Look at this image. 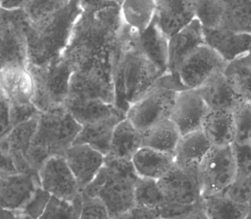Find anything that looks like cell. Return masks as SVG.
Returning <instances> with one entry per match:
<instances>
[{
  "instance_id": "cell-34",
  "label": "cell",
  "mask_w": 251,
  "mask_h": 219,
  "mask_svg": "<svg viewBox=\"0 0 251 219\" xmlns=\"http://www.w3.org/2000/svg\"><path fill=\"white\" fill-rule=\"evenodd\" d=\"M134 199L135 205L156 211L166 201L156 180L141 177L135 184Z\"/></svg>"
},
{
  "instance_id": "cell-56",
  "label": "cell",
  "mask_w": 251,
  "mask_h": 219,
  "mask_svg": "<svg viewBox=\"0 0 251 219\" xmlns=\"http://www.w3.org/2000/svg\"><path fill=\"white\" fill-rule=\"evenodd\" d=\"M0 11H1V6H0Z\"/></svg>"
},
{
  "instance_id": "cell-47",
  "label": "cell",
  "mask_w": 251,
  "mask_h": 219,
  "mask_svg": "<svg viewBox=\"0 0 251 219\" xmlns=\"http://www.w3.org/2000/svg\"><path fill=\"white\" fill-rule=\"evenodd\" d=\"M13 127L9 116V103L5 97L0 98V140L9 135Z\"/></svg>"
},
{
  "instance_id": "cell-11",
  "label": "cell",
  "mask_w": 251,
  "mask_h": 219,
  "mask_svg": "<svg viewBox=\"0 0 251 219\" xmlns=\"http://www.w3.org/2000/svg\"><path fill=\"white\" fill-rule=\"evenodd\" d=\"M228 63L206 44L194 49L184 58L176 71L186 89H198L215 74L224 72Z\"/></svg>"
},
{
  "instance_id": "cell-53",
  "label": "cell",
  "mask_w": 251,
  "mask_h": 219,
  "mask_svg": "<svg viewBox=\"0 0 251 219\" xmlns=\"http://www.w3.org/2000/svg\"><path fill=\"white\" fill-rule=\"evenodd\" d=\"M248 205V213L246 219H251V199L250 200Z\"/></svg>"
},
{
  "instance_id": "cell-49",
  "label": "cell",
  "mask_w": 251,
  "mask_h": 219,
  "mask_svg": "<svg viewBox=\"0 0 251 219\" xmlns=\"http://www.w3.org/2000/svg\"><path fill=\"white\" fill-rule=\"evenodd\" d=\"M77 1L78 5L82 12L101 9L106 5H111L116 2L113 0H77Z\"/></svg>"
},
{
  "instance_id": "cell-51",
  "label": "cell",
  "mask_w": 251,
  "mask_h": 219,
  "mask_svg": "<svg viewBox=\"0 0 251 219\" xmlns=\"http://www.w3.org/2000/svg\"><path fill=\"white\" fill-rule=\"evenodd\" d=\"M0 219H20L19 212L0 207Z\"/></svg>"
},
{
  "instance_id": "cell-17",
  "label": "cell",
  "mask_w": 251,
  "mask_h": 219,
  "mask_svg": "<svg viewBox=\"0 0 251 219\" xmlns=\"http://www.w3.org/2000/svg\"><path fill=\"white\" fill-rule=\"evenodd\" d=\"M203 36L205 44L213 49L228 63L245 55L251 43V34L222 27L203 28Z\"/></svg>"
},
{
  "instance_id": "cell-54",
  "label": "cell",
  "mask_w": 251,
  "mask_h": 219,
  "mask_svg": "<svg viewBox=\"0 0 251 219\" xmlns=\"http://www.w3.org/2000/svg\"><path fill=\"white\" fill-rule=\"evenodd\" d=\"M113 1H115L116 2H117V3L120 4L121 5V3H122L123 1L124 0H113Z\"/></svg>"
},
{
  "instance_id": "cell-14",
  "label": "cell",
  "mask_w": 251,
  "mask_h": 219,
  "mask_svg": "<svg viewBox=\"0 0 251 219\" xmlns=\"http://www.w3.org/2000/svg\"><path fill=\"white\" fill-rule=\"evenodd\" d=\"M209 110L198 89H186L178 92L170 118L184 135L201 130Z\"/></svg>"
},
{
  "instance_id": "cell-43",
  "label": "cell",
  "mask_w": 251,
  "mask_h": 219,
  "mask_svg": "<svg viewBox=\"0 0 251 219\" xmlns=\"http://www.w3.org/2000/svg\"><path fill=\"white\" fill-rule=\"evenodd\" d=\"M237 167V178H243L251 174V142L247 144H232Z\"/></svg>"
},
{
  "instance_id": "cell-22",
  "label": "cell",
  "mask_w": 251,
  "mask_h": 219,
  "mask_svg": "<svg viewBox=\"0 0 251 219\" xmlns=\"http://www.w3.org/2000/svg\"><path fill=\"white\" fill-rule=\"evenodd\" d=\"M0 85L9 105L32 101L34 84L28 67H13L0 70Z\"/></svg>"
},
{
  "instance_id": "cell-24",
  "label": "cell",
  "mask_w": 251,
  "mask_h": 219,
  "mask_svg": "<svg viewBox=\"0 0 251 219\" xmlns=\"http://www.w3.org/2000/svg\"><path fill=\"white\" fill-rule=\"evenodd\" d=\"M131 162L139 177L158 181L172 168L175 164V156L174 153L164 152L143 146Z\"/></svg>"
},
{
  "instance_id": "cell-27",
  "label": "cell",
  "mask_w": 251,
  "mask_h": 219,
  "mask_svg": "<svg viewBox=\"0 0 251 219\" xmlns=\"http://www.w3.org/2000/svg\"><path fill=\"white\" fill-rule=\"evenodd\" d=\"M137 43L141 52L163 74L168 72L169 38L153 20L143 32H139Z\"/></svg>"
},
{
  "instance_id": "cell-44",
  "label": "cell",
  "mask_w": 251,
  "mask_h": 219,
  "mask_svg": "<svg viewBox=\"0 0 251 219\" xmlns=\"http://www.w3.org/2000/svg\"><path fill=\"white\" fill-rule=\"evenodd\" d=\"M41 112L33 105L32 101L24 104H10L9 105V116L12 127L26 122L30 119L36 117Z\"/></svg>"
},
{
  "instance_id": "cell-2",
  "label": "cell",
  "mask_w": 251,
  "mask_h": 219,
  "mask_svg": "<svg viewBox=\"0 0 251 219\" xmlns=\"http://www.w3.org/2000/svg\"><path fill=\"white\" fill-rule=\"evenodd\" d=\"M138 35L124 24L112 59L115 105L125 113L164 74L140 51Z\"/></svg>"
},
{
  "instance_id": "cell-6",
  "label": "cell",
  "mask_w": 251,
  "mask_h": 219,
  "mask_svg": "<svg viewBox=\"0 0 251 219\" xmlns=\"http://www.w3.org/2000/svg\"><path fill=\"white\" fill-rule=\"evenodd\" d=\"M186 90L177 76L166 73L127 110L126 117L140 131L170 118L178 92Z\"/></svg>"
},
{
  "instance_id": "cell-36",
  "label": "cell",
  "mask_w": 251,
  "mask_h": 219,
  "mask_svg": "<svg viewBox=\"0 0 251 219\" xmlns=\"http://www.w3.org/2000/svg\"><path fill=\"white\" fill-rule=\"evenodd\" d=\"M72 0H27L24 12L31 24H38L64 9Z\"/></svg>"
},
{
  "instance_id": "cell-25",
  "label": "cell",
  "mask_w": 251,
  "mask_h": 219,
  "mask_svg": "<svg viewBox=\"0 0 251 219\" xmlns=\"http://www.w3.org/2000/svg\"><path fill=\"white\" fill-rule=\"evenodd\" d=\"M211 147L202 130L182 135L174 151L175 164L179 167L198 170Z\"/></svg>"
},
{
  "instance_id": "cell-23",
  "label": "cell",
  "mask_w": 251,
  "mask_h": 219,
  "mask_svg": "<svg viewBox=\"0 0 251 219\" xmlns=\"http://www.w3.org/2000/svg\"><path fill=\"white\" fill-rule=\"evenodd\" d=\"M142 146L141 131L126 117L113 130L110 149L105 158L131 161Z\"/></svg>"
},
{
  "instance_id": "cell-38",
  "label": "cell",
  "mask_w": 251,
  "mask_h": 219,
  "mask_svg": "<svg viewBox=\"0 0 251 219\" xmlns=\"http://www.w3.org/2000/svg\"><path fill=\"white\" fill-rule=\"evenodd\" d=\"M81 192L72 201L51 195L40 219H80L82 204Z\"/></svg>"
},
{
  "instance_id": "cell-16",
  "label": "cell",
  "mask_w": 251,
  "mask_h": 219,
  "mask_svg": "<svg viewBox=\"0 0 251 219\" xmlns=\"http://www.w3.org/2000/svg\"><path fill=\"white\" fill-rule=\"evenodd\" d=\"M155 4L152 20L168 38L196 18L193 0H155Z\"/></svg>"
},
{
  "instance_id": "cell-37",
  "label": "cell",
  "mask_w": 251,
  "mask_h": 219,
  "mask_svg": "<svg viewBox=\"0 0 251 219\" xmlns=\"http://www.w3.org/2000/svg\"><path fill=\"white\" fill-rule=\"evenodd\" d=\"M225 74L237 94L244 101L251 103V68L233 61L228 63Z\"/></svg>"
},
{
  "instance_id": "cell-45",
  "label": "cell",
  "mask_w": 251,
  "mask_h": 219,
  "mask_svg": "<svg viewBox=\"0 0 251 219\" xmlns=\"http://www.w3.org/2000/svg\"><path fill=\"white\" fill-rule=\"evenodd\" d=\"M226 193L237 203L248 204L251 199V174L246 178H236Z\"/></svg>"
},
{
  "instance_id": "cell-52",
  "label": "cell",
  "mask_w": 251,
  "mask_h": 219,
  "mask_svg": "<svg viewBox=\"0 0 251 219\" xmlns=\"http://www.w3.org/2000/svg\"><path fill=\"white\" fill-rule=\"evenodd\" d=\"M235 61L242 63V64L245 65L247 67L251 68V43L249 47V50H248L246 54L244 55L242 57L239 58V59L235 60Z\"/></svg>"
},
{
  "instance_id": "cell-46",
  "label": "cell",
  "mask_w": 251,
  "mask_h": 219,
  "mask_svg": "<svg viewBox=\"0 0 251 219\" xmlns=\"http://www.w3.org/2000/svg\"><path fill=\"white\" fill-rule=\"evenodd\" d=\"M18 173L5 139L0 140V176H9Z\"/></svg>"
},
{
  "instance_id": "cell-40",
  "label": "cell",
  "mask_w": 251,
  "mask_h": 219,
  "mask_svg": "<svg viewBox=\"0 0 251 219\" xmlns=\"http://www.w3.org/2000/svg\"><path fill=\"white\" fill-rule=\"evenodd\" d=\"M232 113L235 134L234 142L237 144L251 143V103L242 101Z\"/></svg>"
},
{
  "instance_id": "cell-12",
  "label": "cell",
  "mask_w": 251,
  "mask_h": 219,
  "mask_svg": "<svg viewBox=\"0 0 251 219\" xmlns=\"http://www.w3.org/2000/svg\"><path fill=\"white\" fill-rule=\"evenodd\" d=\"M158 185L166 201L183 205H193L202 199L198 170L185 168L174 164L160 179Z\"/></svg>"
},
{
  "instance_id": "cell-33",
  "label": "cell",
  "mask_w": 251,
  "mask_h": 219,
  "mask_svg": "<svg viewBox=\"0 0 251 219\" xmlns=\"http://www.w3.org/2000/svg\"><path fill=\"white\" fill-rule=\"evenodd\" d=\"M225 14L219 27L251 34V0H224Z\"/></svg>"
},
{
  "instance_id": "cell-15",
  "label": "cell",
  "mask_w": 251,
  "mask_h": 219,
  "mask_svg": "<svg viewBox=\"0 0 251 219\" xmlns=\"http://www.w3.org/2000/svg\"><path fill=\"white\" fill-rule=\"evenodd\" d=\"M63 156L81 190L95 178L105 162V155L86 144H73Z\"/></svg>"
},
{
  "instance_id": "cell-1",
  "label": "cell",
  "mask_w": 251,
  "mask_h": 219,
  "mask_svg": "<svg viewBox=\"0 0 251 219\" xmlns=\"http://www.w3.org/2000/svg\"><path fill=\"white\" fill-rule=\"evenodd\" d=\"M124 24L121 5L117 2L96 10L80 11L62 56L74 69L92 58L113 56Z\"/></svg>"
},
{
  "instance_id": "cell-41",
  "label": "cell",
  "mask_w": 251,
  "mask_h": 219,
  "mask_svg": "<svg viewBox=\"0 0 251 219\" xmlns=\"http://www.w3.org/2000/svg\"><path fill=\"white\" fill-rule=\"evenodd\" d=\"M50 197L48 192L39 186L25 206L19 212L20 219H40Z\"/></svg>"
},
{
  "instance_id": "cell-39",
  "label": "cell",
  "mask_w": 251,
  "mask_h": 219,
  "mask_svg": "<svg viewBox=\"0 0 251 219\" xmlns=\"http://www.w3.org/2000/svg\"><path fill=\"white\" fill-rule=\"evenodd\" d=\"M157 212L160 219H206L202 199L193 205L165 201Z\"/></svg>"
},
{
  "instance_id": "cell-9",
  "label": "cell",
  "mask_w": 251,
  "mask_h": 219,
  "mask_svg": "<svg viewBox=\"0 0 251 219\" xmlns=\"http://www.w3.org/2000/svg\"><path fill=\"white\" fill-rule=\"evenodd\" d=\"M30 21L24 9L0 11V70L28 67L27 30Z\"/></svg>"
},
{
  "instance_id": "cell-20",
  "label": "cell",
  "mask_w": 251,
  "mask_h": 219,
  "mask_svg": "<svg viewBox=\"0 0 251 219\" xmlns=\"http://www.w3.org/2000/svg\"><path fill=\"white\" fill-rule=\"evenodd\" d=\"M39 115L12 128L5 137L18 173L39 175V171L31 167L26 158L36 134Z\"/></svg>"
},
{
  "instance_id": "cell-4",
  "label": "cell",
  "mask_w": 251,
  "mask_h": 219,
  "mask_svg": "<svg viewBox=\"0 0 251 219\" xmlns=\"http://www.w3.org/2000/svg\"><path fill=\"white\" fill-rule=\"evenodd\" d=\"M138 178L131 161L105 158L100 171L83 191L102 199L110 219H122L135 205Z\"/></svg>"
},
{
  "instance_id": "cell-55",
  "label": "cell",
  "mask_w": 251,
  "mask_h": 219,
  "mask_svg": "<svg viewBox=\"0 0 251 219\" xmlns=\"http://www.w3.org/2000/svg\"><path fill=\"white\" fill-rule=\"evenodd\" d=\"M2 177L0 176V185H1V182H2Z\"/></svg>"
},
{
  "instance_id": "cell-7",
  "label": "cell",
  "mask_w": 251,
  "mask_h": 219,
  "mask_svg": "<svg viewBox=\"0 0 251 219\" xmlns=\"http://www.w3.org/2000/svg\"><path fill=\"white\" fill-rule=\"evenodd\" d=\"M34 84L32 102L40 112L63 106L74 68L63 56L43 67L28 65Z\"/></svg>"
},
{
  "instance_id": "cell-35",
  "label": "cell",
  "mask_w": 251,
  "mask_h": 219,
  "mask_svg": "<svg viewBox=\"0 0 251 219\" xmlns=\"http://www.w3.org/2000/svg\"><path fill=\"white\" fill-rule=\"evenodd\" d=\"M195 17L203 28H216L221 26L225 5L224 0H193Z\"/></svg>"
},
{
  "instance_id": "cell-3",
  "label": "cell",
  "mask_w": 251,
  "mask_h": 219,
  "mask_svg": "<svg viewBox=\"0 0 251 219\" xmlns=\"http://www.w3.org/2000/svg\"><path fill=\"white\" fill-rule=\"evenodd\" d=\"M77 0L27 30L28 65L43 67L63 55L75 19L80 13Z\"/></svg>"
},
{
  "instance_id": "cell-50",
  "label": "cell",
  "mask_w": 251,
  "mask_h": 219,
  "mask_svg": "<svg viewBox=\"0 0 251 219\" xmlns=\"http://www.w3.org/2000/svg\"><path fill=\"white\" fill-rule=\"evenodd\" d=\"M27 0H0L1 9L13 10L23 9Z\"/></svg>"
},
{
  "instance_id": "cell-10",
  "label": "cell",
  "mask_w": 251,
  "mask_h": 219,
  "mask_svg": "<svg viewBox=\"0 0 251 219\" xmlns=\"http://www.w3.org/2000/svg\"><path fill=\"white\" fill-rule=\"evenodd\" d=\"M202 198L225 192L237 178L232 145L212 146L198 169Z\"/></svg>"
},
{
  "instance_id": "cell-8",
  "label": "cell",
  "mask_w": 251,
  "mask_h": 219,
  "mask_svg": "<svg viewBox=\"0 0 251 219\" xmlns=\"http://www.w3.org/2000/svg\"><path fill=\"white\" fill-rule=\"evenodd\" d=\"M113 56L92 58L74 69L68 97L97 99L115 105Z\"/></svg>"
},
{
  "instance_id": "cell-30",
  "label": "cell",
  "mask_w": 251,
  "mask_h": 219,
  "mask_svg": "<svg viewBox=\"0 0 251 219\" xmlns=\"http://www.w3.org/2000/svg\"><path fill=\"white\" fill-rule=\"evenodd\" d=\"M181 136L177 126L171 118L163 119L142 131L144 147L164 152L174 153Z\"/></svg>"
},
{
  "instance_id": "cell-31",
  "label": "cell",
  "mask_w": 251,
  "mask_h": 219,
  "mask_svg": "<svg viewBox=\"0 0 251 219\" xmlns=\"http://www.w3.org/2000/svg\"><path fill=\"white\" fill-rule=\"evenodd\" d=\"M206 219H246L248 204L237 203L226 191L202 198Z\"/></svg>"
},
{
  "instance_id": "cell-42",
  "label": "cell",
  "mask_w": 251,
  "mask_h": 219,
  "mask_svg": "<svg viewBox=\"0 0 251 219\" xmlns=\"http://www.w3.org/2000/svg\"><path fill=\"white\" fill-rule=\"evenodd\" d=\"M80 219H110L106 205L101 198L91 196L84 191H81Z\"/></svg>"
},
{
  "instance_id": "cell-48",
  "label": "cell",
  "mask_w": 251,
  "mask_h": 219,
  "mask_svg": "<svg viewBox=\"0 0 251 219\" xmlns=\"http://www.w3.org/2000/svg\"><path fill=\"white\" fill-rule=\"evenodd\" d=\"M122 219H160L157 211L135 205Z\"/></svg>"
},
{
  "instance_id": "cell-18",
  "label": "cell",
  "mask_w": 251,
  "mask_h": 219,
  "mask_svg": "<svg viewBox=\"0 0 251 219\" xmlns=\"http://www.w3.org/2000/svg\"><path fill=\"white\" fill-rule=\"evenodd\" d=\"M39 186V175L16 173L4 177L0 185V207L20 212Z\"/></svg>"
},
{
  "instance_id": "cell-26",
  "label": "cell",
  "mask_w": 251,
  "mask_h": 219,
  "mask_svg": "<svg viewBox=\"0 0 251 219\" xmlns=\"http://www.w3.org/2000/svg\"><path fill=\"white\" fill-rule=\"evenodd\" d=\"M126 113H119L107 118L82 126L73 144H86L106 156L110 149L113 130Z\"/></svg>"
},
{
  "instance_id": "cell-19",
  "label": "cell",
  "mask_w": 251,
  "mask_h": 219,
  "mask_svg": "<svg viewBox=\"0 0 251 219\" xmlns=\"http://www.w3.org/2000/svg\"><path fill=\"white\" fill-rule=\"evenodd\" d=\"M203 26L195 18L187 27L169 38L168 72L176 76L184 58L194 49L204 44Z\"/></svg>"
},
{
  "instance_id": "cell-32",
  "label": "cell",
  "mask_w": 251,
  "mask_h": 219,
  "mask_svg": "<svg viewBox=\"0 0 251 219\" xmlns=\"http://www.w3.org/2000/svg\"><path fill=\"white\" fill-rule=\"evenodd\" d=\"M155 0H124L121 4L123 21L132 29L141 32L154 17Z\"/></svg>"
},
{
  "instance_id": "cell-13",
  "label": "cell",
  "mask_w": 251,
  "mask_h": 219,
  "mask_svg": "<svg viewBox=\"0 0 251 219\" xmlns=\"http://www.w3.org/2000/svg\"><path fill=\"white\" fill-rule=\"evenodd\" d=\"M39 178L44 190L62 199L72 201L82 191L63 155L47 158L39 170Z\"/></svg>"
},
{
  "instance_id": "cell-5",
  "label": "cell",
  "mask_w": 251,
  "mask_h": 219,
  "mask_svg": "<svg viewBox=\"0 0 251 219\" xmlns=\"http://www.w3.org/2000/svg\"><path fill=\"white\" fill-rule=\"evenodd\" d=\"M81 128V124L64 105L40 113L36 134L27 153V160L31 167L39 171L47 158L64 155Z\"/></svg>"
},
{
  "instance_id": "cell-29",
  "label": "cell",
  "mask_w": 251,
  "mask_h": 219,
  "mask_svg": "<svg viewBox=\"0 0 251 219\" xmlns=\"http://www.w3.org/2000/svg\"><path fill=\"white\" fill-rule=\"evenodd\" d=\"M201 130L214 147L230 146L235 140L232 111L210 110Z\"/></svg>"
},
{
  "instance_id": "cell-21",
  "label": "cell",
  "mask_w": 251,
  "mask_h": 219,
  "mask_svg": "<svg viewBox=\"0 0 251 219\" xmlns=\"http://www.w3.org/2000/svg\"><path fill=\"white\" fill-rule=\"evenodd\" d=\"M209 109L233 111L244 100L233 90L224 72L213 76L198 88Z\"/></svg>"
},
{
  "instance_id": "cell-28",
  "label": "cell",
  "mask_w": 251,
  "mask_h": 219,
  "mask_svg": "<svg viewBox=\"0 0 251 219\" xmlns=\"http://www.w3.org/2000/svg\"><path fill=\"white\" fill-rule=\"evenodd\" d=\"M64 107L81 126L107 118L117 113H124L114 104L97 99H77L67 97Z\"/></svg>"
}]
</instances>
